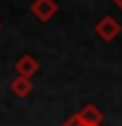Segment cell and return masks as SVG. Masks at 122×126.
<instances>
[{
  "label": "cell",
  "instance_id": "8992f818",
  "mask_svg": "<svg viewBox=\"0 0 122 126\" xmlns=\"http://www.w3.org/2000/svg\"><path fill=\"white\" fill-rule=\"evenodd\" d=\"M62 126H86V124H81V121L77 119V114H72V117H70V119H67V121H65Z\"/></svg>",
  "mask_w": 122,
  "mask_h": 126
},
{
  "label": "cell",
  "instance_id": "5b68a950",
  "mask_svg": "<svg viewBox=\"0 0 122 126\" xmlns=\"http://www.w3.org/2000/svg\"><path fill=\"white\" fill-rule=\"evenodd\" d=\"M10 91H12L17 98H26L29 93L34 91V83H31V79L14 76V79H12V83H10Z\"/></svg>",
  "mask_w": 122,
  "mask_h": 126
},
{
  "label": "cell",
  "instance_id": "6da1fadb",
  "mask_svg": "<svg viewBox=\"0 0 122 126\" xmlns=\"http://www.w3.org/2000/svg\"><path fill=\"white\" fill-rule=\"evenodd\" d=\"M120 31H122L120 21L115 19V17H110V14H105V17L96 24V36H98L100 41H105V43L115 41V38L120 36Z\"/></svg>",
  "mask_w": 122,
  "mask_h": 126
},
{
  "label": "cell",
  "instance_id": "277c9868",
  "mask_svg": "<svg viewBox=\"0 0 122 126\" xmlns=\"http://www.w3.org/2000/svg\"><path fill=\"white\" fill-rule=\"evenodd\" d=\"M77 119L86 126H103V112L96 105H84L77 112Z\"/></svg>",
  "mask_w": 122,
  "mask_h": 126
},
{
  "label": "cell",
  "instance_id": "3957f363",
  "mask_svg": "<svg viewBox=\"0 0 122 126\" xmlns=\"http://www.w3.org/2000/svg\"><path fill=\"white\" fill-rule=\"evenodd\" d=\"M41 69V64L36 60L34 55H22L17 62H14V71H17V76H24V79H31L34 74H38Z\"/></svg>",
  "mask_w": 122,
  "mask_h": 126
},
{
  "label": "cell",
  "instance_id": "7a4b0ae2",
  "mask_svg": "<svg viewBox=\"0 0 122 126\" xmlns=\"http://www.w3.org/2000/svg\"><path fill=\"white\" fill-rule=\"evenodd\" d=\"M31 12H34V17L38 21H50L57 14V2L55 0H34Z\"/></svg>",
  "mask_w": 122,
  "mask_h": 126
},
{
  "label": "cell",
  "instance_id": "ba28073f",
  "mask_svg": "<svg viewBox=\"0 0 122 126\" xmlns=\"http://www.w3.org/2000/svg\"><path fill=\"white\" fill-rule=\"evenodd\" d=\"M0 29H2V21H0Z\"/></svg>",
  "mask_w": 122,
  "mask_h": 126
},
{
  "label": "cell",
  "instance_id": "52a82bcc",
  "mask_svg": "<svg viewBox=\"0 0 122 126\" xmlns=\"http://www.w3.org/2000/svg\"><path fill=\"white\" fill-rule=\"evenodd\" d=\"M113 2H115L117 7H120V10H122V0H113Z\"/></svg>",
  "mask_w": 122,
  "mask_h": 126
}]
</instances>
